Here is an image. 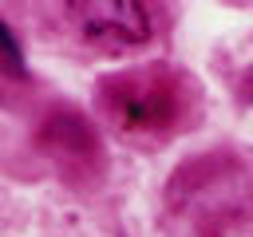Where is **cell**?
Returning <instances> with one entry per match:
<instances>
[{
    "label": "cell",
    "mask_w": 253,
    "mask_h": 237,
    "mask_svg": "<svg viewBox=\"0 0 253 237\" xmlns=\"http://www.w3.org/2000/svg\"><path fill=\"white\" fill-rule=\"evenodd\" d=\"M83 43L99 51H126L150 40V12L134 0H87L63 8Z\"/></svg>",
    "instance_id": "cell-2"
},
{
    "label": "cell",
    "mask_w": 253,
    "mask_h": 237,
    "mask_svg": "<svg viewBox=\"0 0 253 237\" xmlns=\"http://www.w3.org/2000/svg\"><path fill=\"white\" fill-rule=\"evenodd\" d=\"M194 103V83L170 63H142L99 83L103 118L130 142L154 146L182 130Z\"/></svg>",
    "instance_id": "cell-1"
},
{
    "label": "cell",
    "mask_w": 253,
    "mask_h": 237,
    "mask_svg": "<svg viewBox=\"0 0 253 237\" xmlns=\"http://www.w3.org/2000/svg\"><path fill=\"white\" fill-rule=\"evenodd\" d=\"M0 71L24 79V51H20V43H16V36L4 20H0Z\"/></svg>",
    "instance_id": "cell-3"
}]
</instances>
